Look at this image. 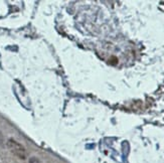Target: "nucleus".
<instances>
[{
    "label": "nucleus",
    "mask_w": 164,
    "mask_h": 163,
    "mask_svg": "<svg viewBox=\"0 0 164 163\" xmlns=\"http://www.w3.org/2000/svg\"><path fill=\"white\" fill-rule=\"evenodd\" d=\"M28 163H42L40 160L36 157H30L29 160H28Z\"/></svg>",
    "instance_id": "nucleus-2"
},
{
    "label": "nucleus",
    "mask_w": 164,
    "mask_h": 163,
    "mask_svg": "<svg viewBox=\"0 0 164 163\" xmlns=\"http://www.w3.org/2000/svg\"><path fill=\"white\" fill-rule=\"evenodd\" d=\"M6 145H7V148L10 150V152H11L12 154H14L16 157H18L19 159L24 160L26 158L25 148L21 145L20 143H18L17 141L13 140V139H8L6 142Z\"/></svg>",
    "instance_id": "nucleus-1"
}]
</instances>
